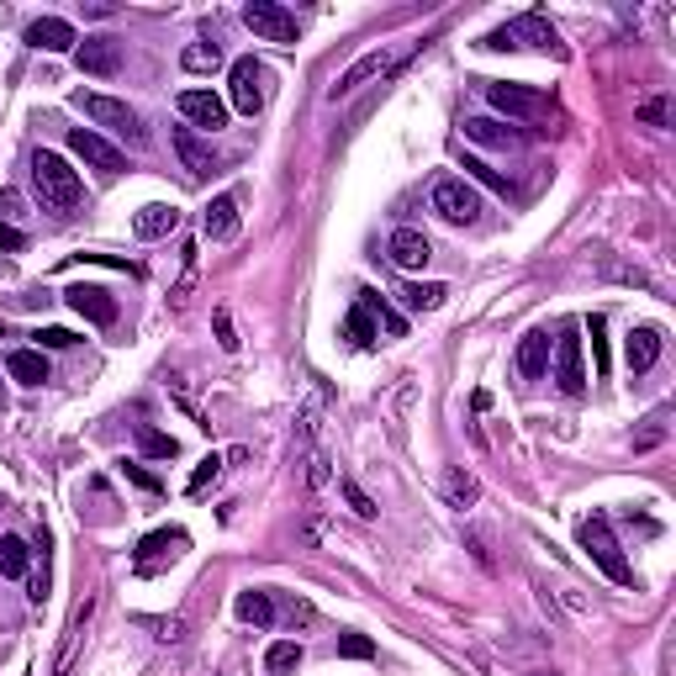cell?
<instances>
[{
  "label": "cell",
  "instance_id": "cell-1",
  "mask_svg": "<svg viewBox=\"0 0 676 676\" xmlns=\"http://www.w3.org/2000/svg\"><path fill=\"white\" fill-rule=\"evenodd\" d=\"M32 191H37V201H43L48 212H74L80 196H85V185L53 148H37L32 154Z\"/></svg>",
  "mask_w": 676,
  "mask_h": 676
},
{
  "label": "cell",
  "instance_id": "cell-2",
  "mask_svg": "<svg viewBox=\"0 0 676 676\" xmlns=\"http://www.w3.org/2000/svg\"><path fill=\"white\" fill-rule=\"evenodd\" d=\"M576 539H581V550L592 555V566L603 571L608 581H618V587H634V566L624 560V550H618V539H613V529H608V518H587Z\"/></svg>",
  "mask_w": 676,
  "mask_h": 676
},
{
  "label": "cell",
  "instance_id": "cell-3",
  "mask_svg": "<svg viewBox=\"0 0 676 676\" xmlns=\"http://www.w3.org/2000/svg\"><path fill=\"white\" fill-rule=\"evenodd\" d=\"M74 106L85 111L96 127H106V133H122L127 143H148V133H143V117L127 101H111V96H96V90H74L69 96Z\"/></svg>",
  "mask_w": 676,
  "mask_h": 676
},
{
  "label": "cell",
  "instance_id": "cell-4",
  "mask_svg": "<svg viewBox=\"0 0 676 676\" xmlns=\"http://www.w3.org/2000/svg\"><path fill=\"white\" fill-rule=\"evenodd\" d=\"M428 206H434L444 222H455V228H471L481 217V191L460 175H444V180H434V191H428Z\"/></svg>",
  "mask_w": 676,
  "mask_h": 676
},
{
  "label": "cell",
  "instance_id": "cell-5",
  "mask_svg": "<svg viewBox=\"0 0 676 676\" xmlns=\"http://www.w3.org/2000/svg\"><path fill=\"white\" fill-rule=\"evenodd\" d=\"M486 48H497V53H513V48H550V53H560V37H555V27L544 22L539 11H529V16H518V22L486 32Z\"/></svg>",
  "mask_w": 676,
  "mask_h": 676
},
{
  "label": "cell",
  "instance_id": "cell-6",
  "mask_svg": "<svg viewBox=\"0 0 676 676\" xmlns=\"http://www.w3.org/2000/svg\"><path fill=\"white\" fill-rule=\"evenodd\" d=\"M481 96L492 101L502 117H544L550 111V96L534 85H507V80H481Z\"/></svg>",
  "mask_w": 676,
  "mask_h": 676
},
{
  "label": "cell",
  "instance_id": "cell-7",
  "mask_svg": "<svg viewBox=\"0 0 676 676\" xmlns=\"http://www.w3.org/2000/svg\"><path fill=\"white\" fill-rule=\"evenodd\" d=\"M243 27H249L254 37H265V43H296V16L280 6V0H249L243 6Z\"/></svg>",
  "mask_w": 676,
  "mask_h": 676
},
{
  "label": "cell",
  "instance_id": "cell-8",
  "mask_svg": "<svg viewBox=\"0 0 676 676\" xmlns=\"http://www.w3.org/2000/svg\"><path fill=\"white\" fill-rule=\"evenodd\" d=\"M397 64H402V53H397V48H375V53H365V59L354 64V69H344V74H338V85L328 90V101H349L360 85L381 80V74H391Z\"/></svg>",
  "mask_w": 676,
  "mask_h": 676
},
{
  "label": "cell",
  "instance_id": "cell-9",
  "mask_svg": "<svg viewBox=\"0 0 676 676\" xmlns=\"http://www.w3.org/2000/svg\"><path fill=\"white\" fill-rule=\"evenodd\" d=\"M69 148H74V154H80L90 169H101V175H117V169H127V154H122L117 143H106L96 127H74V133H69Z\"/></svg>",
  "mask_w": 676,
  "mask_h": 676
},
{
  "label": "cell",
  "instance_id": "cell-10",
  "mask_svg": "<svg viewBox=\"0 0 676 676\" xmlns=\"http://www.w3.org/2000/svg\"><path fill=\"white\" fill-rule=\"evenodd\" d=\"M228 90H233V106L243 111V117H254V111L265 106V69H259L254 59H238L228 69Z\"/></svg>",
  "mask_w": 676,
  "mask_h": 676
},
{
  "label": "cell",
  "instance_id": "cell-11",
  "mask_svg": "<svg viewBox=\"0 0 676 676\" xmlns=\"http://www.w3.org/2000/svg\"><path fill=\"white\" fill-rule=\"evenodd\" d=\"M555 381L566 397H581L587 391V365H581V338L566 328L560 333V344H555Z\"/></svg>",
  "mask_w": 676,
  "mask_h": 676
},
{
  "label": "cell",
  "instance_id": "cell-12",
  "mask_svg": "<svg viewBox=\"0 0 676 676\" xmlns=\"http://www.w3.org/2000/svg\"><path fill=\"white\" fill-rule=\"evenodd\" d=\"M180 117L191 127H206V133H217V127H228V101H217L212 90H180Z\"/></svg>",
  "mask_w": 676,
  "mask_h": 676
},
{
  "label": "cell",
  "instance_id": "cell-13",
  "mask_svg": "<svg viewBox=\"0 0 676 676\" xmlns=\"http://www.w3.org/2000/svg\"><path fill=\"white\" fill-rule=\"evenodd\" d=\"M74 64H80L85 74L111 80V74H122V43L117 37H85V43L74 48Z\"/></svg>",
  "mask_w": 676,
  "mask_h": 676
},
{
  "label": "cell",
  "instance_id": "cell-14",
  "mask_svg": "<svg viewBox=\"0 0 676 676\" xmlns=\"http://www.w3.org/2000/svg\"><path fill=\"white\" fill-rule=\"evenodd\" d=\"M64 302L80 312L85 323H96V328H111V323H117V296L101 291V286H69Z\"/></svg>",
  "mask_w": 676,
  "mask_h": 676
},
{
  "label": "cell",
  "instance_id": "cell-15",
  "mask_svg": "<svg viewBox=\"0 0 676 676\" xmlns=\"http://www.w3.org/2000/svg\"><path fill=\"white\" fill-rule=\"evenodd\" d=\"M386 254H391V265H402V270H423L428 259H434V243H428L418 228H397L386 243Z\"/></svg>",
  "mask_w": 676,
  "mask_h": 676
},
{
  "label": "cell",
  "instance_id": "cell-16",
  "mask_svg": "<svg viewBox=\"0 0 676 676\" xmlns=\"http://www.w3.org/2000/svg\"><path fill=\"white\" fill-rule=\"evenodd\" d=\"M27 43L43 48V53H74V48H80V37H74V27L64 22V16H43V22L27 27Z\"/></svg>",
  "mask_w": 676,
  "mask_h": 676
},
{
  "label": "cell",
  "instance_id": "cell-17",
  "mask_svg": "<svg viewBox=\"0 0 676 676\" xmlns=\"http://www.w3.org/2000/svg\"><path fill=\"white\" fill-rule=\"evenodd\" d=\"M169 138H175V154H180V164H185V175H191V180H206V175H212V169H217L212 148H206V143L191 133V127H175V133H169Z\"/></svg>",
  "mask_w": 676,
  "mask_h": 676
},
{
  "label": "cell",
  "instance_id": "cell-18",
  "mask_svg": "<svg viewBox=\"0 0 676 676\" xmlns=\"http://www.w3.org/2000/svg\"><path fill=\"white\" fill-rule=\"evenodd\" d=\"M518 375L523 381H544V375H550V333H523L518 338Z\"/></svg>",
  "mask_w": 676,
  "mask_h": 676
},
{
  "label": "cell",
  "instance_id": "cell-19",
  "mask_svg": "<svg viewBox=\"0 0 676 676\" xmlns=\"http://www.w3.org/2000/svg\"><path fill=\"white\" fill-rule=\"evenodd\" d=\"M185 529H159V534H148L143 544H138V571H154L159 560H175L180 550H185Z\"/></svg>",
  "mask_w": 676,
  "mask_h": 676
},
{
  "label": "cell",
  "instance_id": "cell-20",
  "mask_svg": "<svg viewBox=\"0 0 676 676\" xmlns=\"http://www.w3.org/2000/svg\"><path fill=\"white\" fill-rule=\"evenodd\" d=\"M206 238L212 243H228L238 238V196H212V206H206Z\"/></svg>",
  "mask_w": 676,
  "mask_h": 676
},
{
  "label": "cell",
  "instance_id": "cell-21",
  "mask_svg": "<svg viewBox=\"0 0 676 676\" xmlns=\"http://www.w3.org/2000/svg\"><path fill=\"white\" fill-rule=\"evenodd\" d=\"M175 228H180V212H175L169 201H148L143 212L133 217V233H138V238H169Z\"/></svg>",
  "mask_w": 676,
  "mask_h": 676
},
{
  "label": "cell",
  "instance_id": "cell-22",
  "mask_svg": "<svg viewBox=\"0 0 676 676\" xmlns=\"http://www.w3.org/2000/svg\"><path fill=\"white\" fill-rule=\"evenodd\" d=\"M624 360H629L634 375H645L655 360H661V333H655V328H634L624 338Z\"/></svg>",
  "mask_w": 676,
  "mask_h": 676
},
{
  "label": "cell",
  "instance_id": "cell-23",
  "mask_svg": "<svg viewBox=\"0 0 676 676\" xmlns=\"http://www.w3.org/2000/svg\"><path fill=\"white\" fill-rule=\"evenodd\" d=\"M11 381H22V386H43L48 381V360H43V349H11Z\"/></svg>",
  "mask_w": 676,
  "mask_h": 676
},
{
  "label": "cell",
  "instance_id": "cell-24",
  "mask_svg": "<svg viewBox=\"0 0 676 676\" xmlns=\"http://www.w3.org/2000/svg\"><path fill=\"white\" fill-rule=\"evenodd\" d=\"M465 138H471V143H486V148H513V143H518L513 127H502V122H492V117H465Z\"/></svg>",
  "mask_w": 676,
  "mask_h": 676
},
{
  "label": "cell",
  "instance_id": "cell-25",
  "mask_svg": "<svg viewBox=\"0 0 676 676\" xmlns=\"http://www.w3.org/2000/svg\"><path fill=\"white\" fill-rule=\"evenodd\" d=\"M238 618H243V624H254V629H270V624H275L270 592H243V597H238Z\"/></svg>",
  "mask_w": 676,
  "mask_h": 676
},
{
  "label": "cell",
  "instance_id": "cell-26",
  "mask_svg": "<svg viewBox=\"0 0 676 676\" xmlns=\"http://www.w3.org/2000/svg\"><path fill=\"white\" fill-rule=\"evenodd\" d=\"M180 69L185 74H217L222 69V48L217 43H191L180 53Z\"/></svg>",
  "mask_w": 676,
  "mask_h": 676
},
{
  "label": "cell",
  "instance_id": "cell-27",
  "mask_svg": "<svg viewBox=\"0 0 676 676\" xmlns=\"http://www.w3.org/2000/svg\"><path fill=\"white\" fill-rule=\"evenodd\" d=\"M444 497H449V507H471L476 497H481V486H476V476L471 471H444Z\"/></svg>",
  "mask_w": 676,
  "mask_h": 676
},
{
  "label": "cell",
  "instance_id": "cell-28",
  "mask_svg": "<svg viewBox=\"0 0 676 676\" xmlns=\"http://www.w3.org/2000/svg\"><path fill=\"white\" fill-rule=\"evenodd\" d=\"M0 576H11V581L27 576V544L16 534H0Z\"/></svg>",
  "mask_w": 676,
  "mask_h": 676
},
{
  "label": "cell",
  "instance_id": "cell-29",
  "mask_svg": "<svg viewBox=\"0 0 676 676\" xmlns=\"http://www.w3.org/2000/svg\"><path fill=\"white\" fill-rule=\"evenodd\" d=\"M360 307L375 317V328H386L391 338H402V333H407V323H402V317L391 312V307H386V302H381V296H375V291H360Z\"/></svg>",
  "mask_w": 676,
  "mask_h": 676
},
{
  "label": "cell",
  "instance_id": "cell-30",
  "mask_svg": "<svg viewBox=\"0 0 676 676\" xmlns=\"http://www.w3.org/2000/svg\"><path fill=\"white\" fill-rule=\"evenodd\" d=\"M138 444H143V455H154V460H175L180 455V444L169 434H159V428H148V423H138Z\"/></svg>",
  "mask_w": 676,
  "mask_h": 676
},
{
  "label": "cell",
  "instance_id": "cell-31",
  "mask_svg": "<svg viewBox=\"0 0 676 676\" xmlns=\"http://www.w3.org/2000/svg\"><path fill=\"white\" fill-rule=\"evenodd\" d=\"M444 286H402V302L412 307V312H434V307H444Z\"/></svg>",
  "mask_w": 676,
  "mask_h": 676
},
{
  "label": "cell",
  "instance_id": "cell-32",
  "mask_svg": "<svg viewBox=\"0 0 676 676\" xmlns=\"http://www.w3.org/2000/svg\"><path fill=\"white\" fill-rule=\"evenodd\" d=\"M265 666L270 671H296V666H302V645H296V640H275L265 650Z\"/></svg>",
  "mask_w": 676,
  "mask_h": 676
},
{
  "label": "cell",
  "instance_id": "cell-33",
  "mask_svg": "<svg viewBox=\"0 0 676 676\" xmlns=\"http://www.w3.org/2000/svg\"><path fill=\"white\" fill-rule=\"evenodd\" d=\"M344 338H349V344H370V338H375V317H370L360 302H354L349 323H344Z\"/></svg>",
  "mask_w": 676,
  "mask_h": 676
},
{
  "label": "cell",
  "instance_id": "cell-34",
  "mask_svg": "<svg viewBox=\"0 0 676 676\" xmlns=\"http://www.w3.org/2000/svg\"><path fill=\"white\" fill-rule=\"evenodd\" d=\"M587 328H592V360H597V375H608V338H603V333H608V323L592 312V323H587Z\"/></svg>",
  "mask_w": 676,
  "mask_h": 676
},
{
  "label": "cell",
  "instance_id": "cell-35",
  "mask_svg": "<svg viewBox=\"0 0 676 676\" xmlns=\"http://www.w3.org/2000/svg\"><path fill=\"white\" fill-rule=\"evenodd\" d=\"M465 175H471V180H481V185H492V191H502V196L513 191V185H507V180L497 175V169H486L481 159H465Z\"/></svg>",
  "mask_w": 676,
  "mask_h": 676
},
{
  "label": "cell",
  "instance_id": "cell-36",
  "mask_svg": "<svg viewBox=\"0 0 676 676\" xmlns=\"http://www.w3.org/2000/svg\"><path fill=\"white\" fill-rule=\"evenodd\" d=\"M338 655H344V661H370L375 645L365 640V634H344V640H338Z\"/></svg>",
  "mask_w": 676,
  "mask_h": 676
},
{
  "label": "cell",
  "instance_id": "cell-37",
  "mask_svg": "<svg viewBox=\"0 0 676 676\" xmlns=\"http://www.w3.org/2000/svg\"><path fill=\"white\" fill-rule=\"evenodd\" d=\"M640 122H650V127H666V122H671V101H666V96L645 101V106H640Z\"/></svg>",
  "mask_w": 676,
  "mask_h": 676
},
{
  "label": "cell",
  "instance_id": "cell-38",
  "mask_svg": "<svg viewBox=\"0 0 676 676\" xmlns=\"http://www.w3.org/2000/svg\"><path fill=\"white\" fill-rule=\"evenodd\" d=\"M217 471H222V460L206 455V460L196 465V476H191V486H185V492H206V481H217Z\"/></svg>",
  "mask_w": 676,
  "mask_h": 676
},
{
  "label": "cell",
  "instance_id": "cell-39",
  "mask_svg": "<svg viewBox=\"0 0 676 676\" xmlns=\"http://www.w3.org/2000/svg\"><path fill=\"white\" fill-rule=\"evenodd\" d=\"M344 502L354 507V513H360V518H375V502L360 492V486H354V481H344Z\"/></svg>",
  "mask_w": 676,
  "mask_h": 676
},
{
  "label": "cell",
  "instance_id": "cell-40",
  "mask_svg": "<svg viewBox=\"0 0 676 676\" xmlns=\"http://www.w3.org/2000/svg\"><path fill=\"white\" fill-rule=\"evenodd\" d=\"M69 344H74L69 328H43V333H37V349H69Z\"/></svg>",
  "mask_w": 676,
  "mask_h": 676
},
{
  "label": "cell",
  "instance_id": "cell-41",
  "mask_svg": "<svg viewBox=\"0 0 676 676\" xmlns=\"http://www.w3.org/2000/svg\"><path fill=\"white\" fill-rule=\"evenodd\" d=\"M212 323H217V344H222V349H228V354H233V349H238V333H233V317H228V312H217V317H212Z\"/></svg>",
  "mask_w": 676,
  "mask_h": 676
},
{
  "label": "cell",
  "instance_id": "cell-42",
  "mask_svg": "<svg viewBox=\"0 0 676 676\" xmlns=\"http://www.w3.org/2000/svg\"><path fill=\"white\" fill-rule=\"evenodd\" d=\"M122 471H127V481H133V486H143V492H159V476H148L143 465H122Z\"/></svg>",
  "mask_w": 676,
  "mask_h": 676
},
{
  "label": "cell",
  "instance_id": "cell-43",
  "mask_svg": "<svg viewBox=\"0 0 676 676\" xmlns=\"http://www.w3.org/2000/svg\"><path fill=\"white\" fill-rule=\"evenodd\" d=\"M0 249H6V254H22V249H27V238L16 233V228H6V222H0Z\"/></svg>",
  "mask_w": 676,
  "mask_h": 676
},
{
  "label": "cell",
  "instance_id": "cell-44",
  "mask_svg": "<svg viewBox=\"0 0 676 676\" xmlns=\"http://www.w3.org/2000/svg\"><path fill=\"white\" fill-rule=\"evenodd\" d=\"M307 476H312V486H323V481H328V460H312Z\"/></svg>",
  "mask_w": 676,
  "mask_h": 676
},
{
  "label": "cell",
  "instance_id": "cell-45",
  "mask_svg": "<svg viewBox=\"0 0 676 676\" xmlns=\"http://www.w3.org/2000/svg\"><path fill=\"white\" fill-rule=\"evenodd\" d=\"M0 407H6V386H0Z\"/></svg>",
  "mask_w": 676,
  "mask_h": 676
},
{
  "label": "cell",
  "instance_id": "cell-46",
  "mask_svg": "<svg viewBox=\"0 0 676 676\" xmlns=\"http://www.w3.org/2000/svg\"><path fill=\"white\" fill-rule=\"evenodd\" d=\"M534 676H550V671H534Z\"/></svg>",
  "mask_w": 676,
  "mask_h": 676
}]
</instances>
